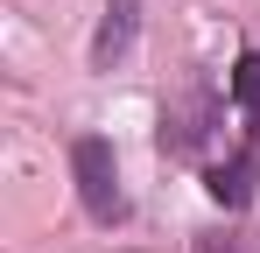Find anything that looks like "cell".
I'll use <instances>...</instances> for the list:
<instances>
[{"instance_id":"cell-1","label":"cell","mask_w":260,"mask_h":253,"mask_svg":"<svg viewBox=\"0 0 260 253\" xmlns=\"http://www.w3.org/2000/svg\"><path fill=\"white\" fill-rule=\"evenodd\" d=\"M71 176H78V197L99 225H127V190H120V155L106 134H78L71 141Z\"/></svg>"},{"instance_id":"cell-2","label":"cell","mask_w":260,"mask_h":253,"mask_svg":"<svg viewBox=\"0 0 260 253\" xmlns=\"http://www.w3.org/2000/svg\"><path fill=\"white\" fill-rule=\"evenodd\" d=\"M211 120H218V99L197 84V91H176L162 106V155H197L211 141Z\"/></svg>"},{"instance_id":"cell-3","label":"cell","mask_w":260,"mask_h":253,"mask_svg":"<svg viewBox=\"0 0 260 253\" xmlns=\"http://www.w3.org/2000/svg\"><path fill=\"white\" fill-rule=\"evenodd\" d=\"M253 183H260V113L246 120L239 155H225L218 169H204V190H211L225 211H246V204H253Z\"/></svg>"},{"instance_id":"cell-4","label":"cell","mask_w":260,"mask_h":253,"mask_svg":"<svg viewBox=\"0 0 260 253\" xmlns=\"http://www.w3.org/2000/svg\"><path fill=\"white\" fill-rule=\"evenodd\" d=\"M134 36H141V0H106L99 36H91V71H113V64L134 49Z\"/></svg>"},{"instance_id":"cell-5","label":"cell","mask_w":260,"mask_h":253,"mask_svg":"<svg viewBox=\"0 0 260 253\" xmlns=\"http://www.w3.org/2000/svg\"><path fill=\"white\" fill-rule=\"evenodd\" d=\"M232 106L246 120L260 113V49H239V64H232Z\"/></svg>"},{"instance_id":"cell-6","label":"cell","mask_w":260,"mask_h":253,"mask_svg":"<svg viewBox=\"0 0 260 253\" xmlns=\"http://www.w3.org/2000/svg\"><path fill=\"white\" fill-rule=\"evenodd\" d=\"M197 253H246V239H239V232H204Z\"/></svg>"}]
</instances>
